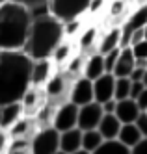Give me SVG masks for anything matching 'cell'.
Segmentation results:
<instances>
[{
  "label": "cell",
  "mask_w": 147,
  "mask_h": 154,
  "mask_svg": "<svg viewBox=\"0 0 147 154\" xmlns=\"http://www.w3.org/2000/svg\"><path fill=\"white\" fill-rule=\"evenodd\" d=\"M32 63L24 50H0V106L22 100L32 85Z\"/></svg>",
  "instance_id": "obj_1"
},
{
  "label": "cell",
  "mask_w": 147,
  "mask_h": 154,
  "mask_svg": "<svg viewBox=\"0 0 147 154\" xmlns=\"http://www.w3.org/2000/svg\"><path fill=\"white\" fill-rule=\"evenodd\" d=\"M63 39H65V30L63 23L58 17H54L50 11H41V13L34 11L28 39L22 50L32 60L52 58L54 50L58 48V45Z\"/></svg>",
  "instance_id": "obj_2"
},
{
  "label": "cell",
  "mask_w": 147,
  "mask_h": 154,
  "mask_svg": "<svg viewBox=\"0 0 147 154\" xmlns=\"http://www.w3.org/2000/svg\"><path fill=\"white\" fill-rule=\"evenodd\" d=\"M34 11L13 0L0 4V50H22L28 39Z\"/></svg>",
  "instance_id": "obj_3"
},
{
  "label": "cell",
  "mask_w": 147,
  "mask_h": 154,
  "mask_svg": "<svg viewBox=\"0 0 147 154\" xmlns=\"http://www.w3.org/2000/svg\"><path fill=\"white\" fill-rule=\"evenodd\" d=\"M89 4L91 0H49L47 9L62 23H67L73 19H82L88 13Z\"/></svg>",
  "instance_id": "obj_4"
},
{
  "label": "cell",
  "mask_w": 147,
  "mask_h": 154,
  "mask_svg": "<svg viewBox=\"0 0 147 154\" xmlns=\"http://www.w3.org/2000/svg\"><path fill=\"white\" fill-rule=\"evenodd\" d=\"M60 150V132L54 126L39 128L32 137V154H54Z\"/></svg>",
  "instance_id": "obj_5"
},
{
  "label": "cell",
  "mask_w": 147,
  "mask_h": 154,
  "mask_svg": "<svg viewBox=\"0 0 147 154\" xmlns=\"http://www.w3.org/2000/svg\"><path fill=\"white\" fill-rule=\"evenodd\" d=\"M76 123H78V106L71 100H67L54 109L50 126H54L58 132H63V130L75 128Z\"/></svg>",
  "instance_id": "obj_6"
},
{
  "label": "cell",
  "mask_w": 147,
  "mask_h": 154,
  "mask_svg": "<svg viewBox=\"0 0 147 154\" xmlns=\"http://www.w3.org/2000/svg\"><path fill=\"white\" fill-rule=\"evenodd\" d=\"M104 112H103V106H101L97 100H91L84 106H78V123L76 126L80 130H91L97 128L101 119H103Z\"/></svg>",
  "instance_id": "obj_7"
},
{
  "label": "cell",
  "mask_w": 147,
  "mask_h": 154,
  "mask_svg": "<svg viewBox=\"0 0 147 154\" xmlns=\"http://www.w3.org/2000/svg\"><path fill=\"white\" fill-rule=\"evenodd\" d=\"M67 100L75 102L76 106H84L88 102L95 100L93 98V80L86 78V76H78L73 80L71 89H69V98Z\"/></svg>",
  "instance_id": "obj_8"
},
{
  "label": "cell",
  "mask_w": 147,
  "mask_h": 154,
  "mask_svg": "<svg viewBox=\"0 0 147 154\" xmlns=\"http://www.w3.org/2000/svg\"><path fill=\"white\" fill-rule=\"evenodd\" d=\"M114 85H116V76L112 72L101 74L99 78L93 80V98L99 104L114 98Z\"/></svg>",
  "instance_id": "obj_9"
},
{
  "label": "cell",
  "mask_w": 147,
  "mask_h": 154,
  "mask_svg": "<svg viewBox=\"0 0 147 154\" xmlns=\"http://www.w3.org/2000/svg\"><path fill=\"white\" fill-rule=\"evenodd\" d=\"M54 61L50 58L45 60H34L32 63V74H30V82L36 87H43L50 80V76L54 74Z\"/></svg>",
  "instance_id": "obj_10"
},
{
  "label": "cell",
  "mask_w": 147,
  "mask_h": 154,
  "mask_svg": "<svg viewBox=\"0 0 147 154\" xmlns=\"http://www.w3.org/2000/svg\"><path fill=\"white\" fill-rule=\"evenodd\" d=\"M134 67H136V58H134V54H132V48L130 47L119 48V56H117V61L114 65L112 74H114L116 78H125V76L129 78Z\"/></svg>",
  "instance_id": "obj_11"
},
{
  "label": "cell",
  "mask_w": 147,
  "mask_h": 154,
  "mask_svg": "<svg viewBox=\"0 0 147 154\" xmlns=\"http://www.w3.org/2000/svg\"><path fill=\"white\" fill-rule=\"evenodd\" d=\"M24 115V108H22V102H8L0 106V128L9 130L17 121Z\"/></svg>",
  "instance_id": "obj_12"
},
{
  "label": "cell",
  "mask_w": 147,
  "mask_h": 154,
  "mask_svg": "<svg viewBox=\"0 0 147 154\" xmlns=\"http://www.w3.org/2000/svg\"><path fill=\"white\" fill-rule=\"evenodd\" d=\"M37 123L34 119H30V115H22L17 123L8 130V134L11 139H19V137H24V139H32L34 134H36Z\"/></svg>",
  "instance_id": "obj_13"
},
{
  "label": "cell",
  "mask_w": 147,
  "mask_h": 154,
  "mask_svg": "<svg viewBox=\"0 0 147 154\" xmlns=\"http://www.w3.org/2000/svg\"><path fill=\"white\" fill-rule=\"evenodd\" d=\"M140 106L134 98H123V100H117L116 106V117L121 121V123H134L140 115Z\"/></svg>",
  "instance_id": "obj_14"
},
{
  "label": "cell",
  "mask_w": 147,
  "mask_h": 154,
  "mask_svg": "<svg viewBox=\"0 0 147 154\" xmlns=\"http://www.w3.org/2000/svg\"><path fill=\"white\" fill-rule=\"evenodd\" d=\"M60 149L67 154L82 149V130L75 126V128L60 132Z\"/></svg>",
  "instance_id": "obj_15"
},
{
  "label": "cell",
  "mask_w": 147,
  "mask_h": 154,
  "mask_svg": "<svg viewBox=\"0 0 147 154\" xmlns=\"http://www.w3.org/2000/svg\"><path fill=\"white\" fill-rule=\"evenodd\" d=\"M106 69H104V56L99 52H93L86 56V61H84V69H82V76L89 80H95L99 78L101 74H104Z\"/></svg>",
  "instance_id": "obj_16"
},
{
  "label": "cell",
  "mask_w": 147,
  "mask_h": 154,
  "mask_svg": "<svg viewBox=\"0 0 147 154\" xmlns=\"http://www.w3.org/2000/svg\"><path fill=\"white\" fill-rule=\"evenodd\" d=\"M121 121L116 117V113H104L101 123L97 126V130L101 132V136L104 139H117V134H119V128H121Z\"/></svg>",
  "instance_id": "obj_17"
},
{
  "label": "cell",
  "mask_w": 147,
  "mask_h": 154,
  "mask_svg": "<svg viewBox=\"0 0 147 154\" xmlns=\"http://www.w3.org/2000/svg\"><path fill=\"white\" fill-rule=\"evenodd\" d=\"M121 47V28L119 26H112L106 34L99 39L97 52L99 54H106L110 50H116Z\"/></svg>",
  "instance_id": "obj_18"
},
{
  "label": "cell",
  "mask_w": 147,
  "mask_h": 154,
  "mask_svg": "<svg viewBox=\"0 0 147 154\" xmlns=\"http://www.w3.org/2000/svg\"><path fill=\"white\" fill-rule=\"evenodd\" d=\"M43 87H45V95H47V97L58 98V97H62L67 89H71V84H67V78H65L63 74L54 72V74L50 76V80L45 84Z\"/></svg>",
  "instance_id": "obj_19"
},
{
  "label": "cell",
  "mask_w": 147,
  "mask_h": 154,
  "mask_svg": "<svg viewBox=\"0 0 147 154\" xmlns=\"http://www.w3.org/2000/svg\"><path fill=\"white\" fill-rule=\"evenodd\" d=\"M142 132L140 128L134 125V123H123L121 128H119V134H117V139L123 143V145H127L129 149H132L136 143L142 141Z\"/></svg>",
  "instance_id": "obj_20"
},
{
  "label": "cell",
  "mask_w": 147,
  "mask_h": 154,
  "mask_svg": "<svg viewBox=\"0 0 147 154\" xmlns=\"http://www.w3.org/2000/svg\"><path fill=\"white\" fill-rule=\"evenodd\" d=\"M123 24H127L130 30H140L147 24V2L138 4L132 11L127 15V19L123 20Z\"/></svg>",
  "instance_id": "obj_21"
},
{
  "label": "cell",
  "mask_w": 147,
  "mask_h": 154,
  "mask_svg": "<svg viewBox=\"0 0 147 154\" xmlns=\"http://www.w3.org/2000/svg\"><path fill=\"white\" fill-rule=\"evenodd\" d=\"M95 45H99V30L95 26L86 28L80 35H78V48H80L82 54L89 52Z\"/></svg>",
  "instance_id": "obj_22"
},
{
  "label": "cell",
  "mask_w": 147,
  "mask_h": 154,
  "mask_svg": "<svg viewBox=\"0 0 147 154\" xmlns=\"http://www.w3.org/2000/svg\"><path fill=\"white\" fill-rule=\"evenodd\" d=\"M91 154H130V149L119 139H104Z\"/></svg>",
  "instance_id": "obj_23"
},
{
  "label": "cell",
  "mask_w": 147,
  "mask_h": 154,
  "mask_svg": "<svg viewBox=\"0 0 147 154\" xmlns=\"http://www.w3.org/2000/svg\"><path fill=\"white\" fill-rule=\"evenodd\" d=\"M103 141H104V137L101 136V132L97 128L82 130V149H86L88 152H93Z\"/></svg>",
  "instance_id": "obj_24"
},
{
  "label": "cell",
  "mask_w": 147,
  "mask_h": 154,
  "mask_svg": "<svg viewBox=\"0 0 147 154\" xmlns=\"http://www.w3.org/2000/svg\"><path fill=\"white\" fill-rule=\"evenodd\" d=\"M73 58V54H71V43H67L65 39L58 45V48L54 50V54H52V61H54V65H60V63H67Z\"/></svg>",
  "instance_id": "obj_25"
},
{
  "label": "cell",
  "mask_w": 147,
  "mask_h": 154,
  "mask_svg": "<svg viewBox=\"0 0 147 154\" xmlns=\"http://www.w3.org/2000/svg\"><path fill=\"white\" fill-rule=\"evenodd\" d=\"M8 154H32V139H24V137L11 139Z\"/></svg>",
  "instance_id": "obj_26"
},
{
  "label": "cell",
  "mask_w": 147,
  "mask_h": 154,
  "mask_svg": "<svg viewBox=\"0 0 147 154\" xmlns=\"http://www.w3.org/2000/svg\"><path fill=\"white\" fill-rule=\"evenodd\" d=\"M130 78H116L114 85V98L116 100H123V98H130Z\"/></svg>",
  "instance_id": "obj_27"
},
{
  "label": "cell",
  "mask_w": 147,
  "mask_h": 154,
  "mask_svg": "<svg viewBox=\"0 0 147 154\" xmlns=\"http://www.w3.org/2000/svg\"><path fill=\"white\" fill-rule=\"evenodd\" d=\"M84 61H86V56H82V52L76 54V56H73L69 61H67V74H73V76L76 74V78H78V76H82Z\"/></svg>",
  "instance_id": "obj_28"
},
{
  "label": "cell",
  "mask_w": 147,
  "mask_h": 154,
  "mask_svg": "<svg viewBox=\"0 0 147 154\" xmlns=\"http://www.w3.org/2000/svg\"><path fill=\"white\" fill-rule=\"evenodd\" d=\"M110 15L112 17H121V15H129V2L127 0H114V2L110 4Z\"/></svg>",
  "instance_id": "obj_29"
},
{
  "label": "cell",
  "mask_w": 147,
  "mask_h": 154,
  "mask_svg": "<svg viewBox=\"0 0 147 154\" xmlns=\"http://www.w3.org/2000/svg\"><path fill=\"white\" fill-rule=\"evenodd\" d=\"M119 48H121V47H119ZM119 48L103 54V56H104V69H106V72H112V71H114V65H116L117 56H119Z\"/></svg>",
  "instance_id": "obj_30"
},
{
  "label": "cell",
  "mask_w": 147,
  "mask_h": 154,
  "mask_svg": "<svg viewBox=\"0 0 147 154\" xmlns=\"http://www.w3.org/2000/svg\"><path fill=\"white\" fill-rule=\"evenodd\" d=\"M13 2H19L22 6H26L32 11H37V9H45L49 6V0H13Z\"/></svg>",
  "instance_id": "obj_31"
},
{
  "label": "cell",
  "mask_w": 147,
  "mask_h": 154,
  "mask_svg": "<svg viewBox=\"0 0 147 154\" xmlns=\"http://www.w3.org/2000/svg\"><path fill=\"white\" fill-rule=\"evenodd\" d=\"M134 125H136V126L140 128L142 136H143V137H147V112H140L138 119L134 121Z\"/></svg>",
  "instance_id": "obj_32"
},
{
  "label": "cell",
  "mask_w": 147,
  "mask_h": 154,
  "mask_svg": "<svg viewBox=\"0 0 147 154\" xmlns=\"http://www.w3.org/2000/svg\"><path fill=\"white\" fill-rule=\"evenodd\" d=\"M9 134H8V130L4 128H0V154H8V147H9Z\"/></svg>",
  "instance_id": "obj_33"
},
{
  "label": "cell",
  "mask_w": 147,
  "mask_h": 154,
  "mask_svg": "<svg viewBox=\"0 0 147 154\" xmlns=\"http://www.w3.org/2000/svg\"><path fill=\"white\" fill-rule=\"evenodd\" d=\"M143 87H145L143 82H138V80L134 82V80H132V82H130V98H134V100H136L138 95L143 91Z\"/></svg>",
  "instance_id": "obj_34"
},
{
  "label": "cell",
  "mask_w": 147,
  "mask_h": 154,
  "mask_svg": "<svg viewBox=\"0 0 147 154\" xmlns=\"http://www.w3.org/2000/svg\"><path fill=\"white\" fill-rule=\"evenodd\" d=\"M130 154H147V137H142V141L130 149Z\"/></svg>",
  "instance_id": "obj_35"
},
{
  "label": "cell",
  "mask_w": 147,
  "mask_h": 154,
  "mask_svg": "<svg viewBox=\"0 0 147 154\" xmlns=\"http://www.w3.org/2000/svg\"><path fill=\"white\" fill-rule=\"evenodd\" d=\"M136 102H138V106H140L142 112H147V87H143V91L138 95Z\"/></svg>",
  "instance_id": "obj_36"
},
{
  "label": "cell",
  "mask_w": 147,
  "mask_h": 154,
  "mask_svg": "<svg viewBox=\"0 0 147 154\" xmlns=\"http://www.w3.org/2000/svg\"><path fill=\"white\" fill-rule=\"evenodd\" d=\"M101 106H103V112L104 113H114L116 112V106H117V100H116V98H110V100L103 102Z\"/></svg>",
  "instance_id": "obj_37"
},
{
  "label": "cell",
  "mask_w": 147,
  "mask_h": 154,
  "mask_svg": "<svg viewBox=\"0 0 147 154\" xmlns=\"http://www.w3.org/2000/svg\"><path fill=\"white\" fill-rule=\"evenodd\" d=\"M143 71H145V67H138V65H136V67H134L132 69V72H130V76H129V78L130 80H134V82H142V78H143Z\"/></svg>",
  "instance_id": "obj_38"
},
{
  "label": "cell",
  "mask_w": 147,
  "mask_h": 154,
  "mask_svg": "<svg viewBox=\"0 0 147 154\" xmlns=\"http://www.w3.org/2000/svg\"><path fill=\"white\" fill-rule=\"evenodd\" d=\"M71 154H91V152H88L86 149H78V150H75V152H71Z\"/></svg>",
  "instance_id": "obj_39"
},
{
  "label": "cell",
  "mask_w": 147,
  "mask_h": 154,
  "mask_svg": "<svg viewBox=\"0 0 147 154\" xmlns=\"http://www.w3.org/2000/svg\"><path fill=\"white\" fill-rule=\"evenodd\" d=\"M142 82H143V85L147 87V67H145V71H143V78H142Z\"/></svg>",
  "instance_id": "obj_40"
},
{
  "label": "cell",
  "mask_w": 147,
  "mask_h": 154,
  "mask_svg": "<svg viewBox=\"0 0 147 154\" xmlns=\"http://www.w3.org/2000/svg\"><path fill=\"white\" fill-rule=\"evenodd\" d=\"M143 39H147V24L143 26Z\"/></svg>",
  "instance_id": "obj_41"
},
{
  "label": "cell",
  "mask_w": 147,
  "mask_h": 154,
  "mask_svg": "<svg viewBox=\"0 0 147 154\" xmlns=\"http://www.w3.org/2000/svg\"><path fill=\"white\" fill-rule=\"evenodd\" d=\"M54 154H67V152H63V150H62V149H60V150H56V152H54Z\"/></svg>",
  "instance_id": "obj_42"
},
{
  "label": "cell",
  "mask_w": 147,
  "mask_h": 154,
  "mask_svg": "<svg viewBox=\"0 0 147 154\" xmlns=\"http://www.w3.org/2000/svg\"><path fill=\"white\" fill-rule=\"evenodd\" d=\"M136 2H138V4H143V2H147V0H136Z\"/></svg>",
  "instance_id": "obj_43"
},
{
  "label": "cell",
  "mask_w": 147,
  "mask_h": 154,
  "mask_svg": "<svg viewBox=\"0 0 147 154\" xmlns=\"http://www.w3.org/2000/svg\"><path fill=\"white\" fill-rule=\"evenodd\" d=\"M4 2H6V0H0V4H4Z\"/></svg>",
  "instance_id": "obj_44"
}]
</instances>
